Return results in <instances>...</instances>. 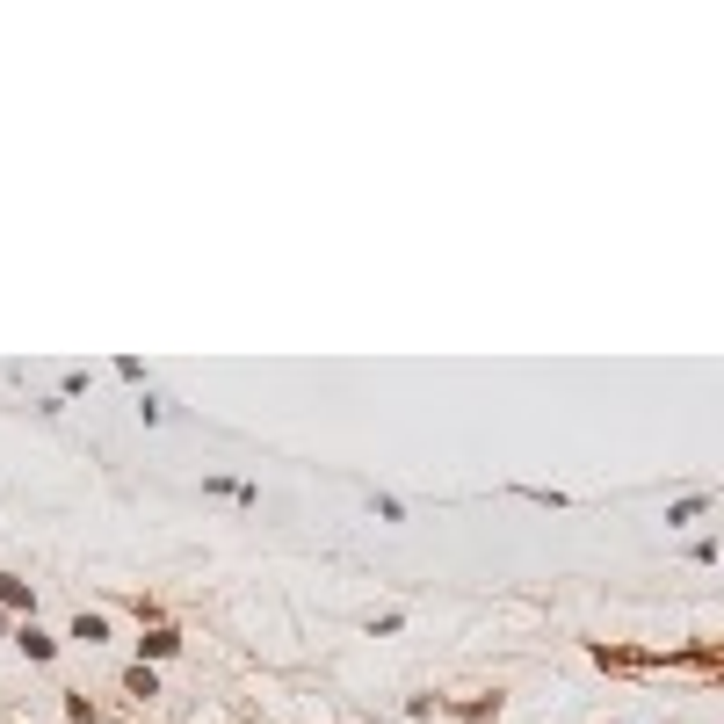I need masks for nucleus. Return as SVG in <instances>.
I'll list each match as a JSON object with an SVG mask.
<instances>
[{
  "label": "nucleus",
  "instance_id": "f257e3e1",
  "mask_svg": "<svg viewBox=\"0 0 724 724\" xmlns=\"http://www.w3.org/2000/svg\"><path fill=\"white\" fill-rule=\"evenodd\" d=\"M138 652H145V659H174V652H181V630H174V623H153V630L138 638ZM145 659H138V667H145Z\"/></svg>",
  "mask_w": 724,
  "mask_h": 724
},
{
  "label": "nucleus",
  "instance_id": "f03ea898",
  "mask_svg": "<svg viewBox=\"0 0 724 724\" xmlns=\"http://www.w3.org/2000/svg\"><path fill=\"white\" fill-rule=\"evenodd\" d=\"M15 645H22V659H37V667H51V659H58V638H44L37 623H22V630H15Z\"/></svg>",
  "mask_w": 724,
  "mask_h": 724
},
{
  "label": "nucleus",
  "instance_id": "7ed1b4c3",
  "mask_svg": "<svg viewBox=\"0 0 724 724\" xmlns=\"http://www.w3.org/2000/svg\"><path fill=\"white\" fill-rule=\"evenodd\" d=\"M500 703H507V696L493 688V696H464V703H449V710H457L464 724H486V717H500Z\"/></svg>",
  "mask_w": 724,
  "mask_h": 724
},
{
  "label": "nucleus",
  "instance_id": "20e7f679",
  "mask_svg": "<svg viewBox=\"0 0 724 724\" xmlns=\"http://www.w3.org/2000/svg\"><path fill=\"white\" fill-rule=\"evenodd\" d=\"M0 609H29V616H37V594H29V580L0 572Z\"/></svg>",
  "mask_w": 724,
  "mask_h": 724
},
{
  "label": "nucleus",
  "instance_id": "39448f33",
  "mask_svg": "<svg viewBox=\"0 0 724 724\" xmlns=\"http://www.w3.org/2000/svg\"><path fill=\"white\" fill-rule=\"evenodd\" d=\"M124 696L153 703V696H160V674H153V667H131V674H124Z\"/></svg>",
  "mask_w": 724,
  "mask_h": 724
},
{
  "label": "nucleus",
  "instance_id": "423d86ee",
  "mask_svg": "<svg viewBox=\"0 0 724 724\" xmlns=\"http://www.w3.org/2000/svg\"><path fill=\"white\" fill-rule=\"evenodd\" d=\"M703 507H710V493H681V500L667 507V529H681V522H696V515H703Z\"/></svg>",
  "mask_w": 724,
  "mask_h": 724
},
{
  "label": "nucleus",
  "instance_id": "0eeeda50",
  "mask_svg": "<svg viewBox=\"0 0 724 724\" xmlns=\"http://www.w3.org/2000/svg\"><path fill=\"white\" fill-rule=\"evenodd\" d=\"M66 638H80V645H102V638H109V623L80 609V616H73V630H66Z\"/></svg>",
  "mask_w": 724,
  "mask_h": 724
},
{
  "label": "nucleus",
  "instance_id": "6e6552de",
  "mask_svg": "<svg viewBox=\"0 0 724 724\" xmlns=\"http://www.w3.org/2000/svg\"><path fill=\"white\" fill-rule=\"evenodd\" d=\"M66 724H95V703H87V696H66Z\"/></svg>",
  "mask_w": 724,
  "mask_h": 724
},
{
  "label": "nucleus",
  "instance_id": "1a4fd4ad",
  "mask_svg": "<svg viewBox=\"0 0 724 724\" xmlns=\"http://www.w3.org/2000/svg\"><path fill=\"white\" fill-rule=\"evenodd\" d=\"M0 630H8V616H0Z\"/></svg>",
  "mask_w": 724,
  "mask_h": 724
}]
</instances>
